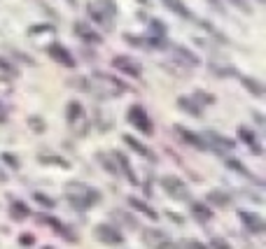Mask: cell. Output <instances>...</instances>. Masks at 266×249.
Listing matches in <instances>:
<instances>
[{"instance_id": "e575fe53", "label": "cell", "mask_w": 266, "mask_h": 249, "mask_svg": "<svg viewBox=\"0 0 266 249\" xmlns=\"http://www.w3.org/2000/svg\"><path fill=\"white\" fill-rule=\"evenodd\" d=\"M238 194L243 196V198H250V200L257 202V205H259V202H264V196L257 194V191H247V188H243V191H238Z\"/></svg>"}, {"instance_id": "7c38bea8", "label": "cell", "mask_w": 266, "mask_h": 249, "mask_svg": "<svg viewBox=\"0 0 266 249\" xmlns=\"http://www.w3.org/2000/svg\"><path fill=\"white\" fill-rule=\"evenodd\" d=\"M143 240H145V244H147V247L159 249L161 244L166 242V240H171V238L166 236L164 230H159V228H145L143 230Z\"/></svg>"}, {"instance_id": "6da1fadb", "label": "cell", "mask_w": 266, "mask_h": 249, "mask_svg": "<svg viewBox=\"0 0 266 249\" xmlns=\"http://www.w3.org/2000/svg\"><path fill=\"white\" fill-rule=\"evenodd\" d=\"M66 196H68L70 205H73L75 210H89V208H94L96 202L101 200V194H98L96 188L82 184V182L66 184Z\"/></svg>"}, {"instance_id": "d4e9b609", "label": "cell", "mask_w": 266, "mask_h": 249, "mask_svg": "<svg viewBox=\"0 0 266 249\" xmlns=\"http://www.w3.org/2000/svg\"><path fill=\"white\" fill-rule=\"evenodd\" d=\"M243 86L250 91V94L254 96V98H264V84L261 82H257V80H252V77H243Z\"/></svg>"}, {"instance_id": "bcb514c9", "label": "cell", "mask_w": 266, "mask_h": 249, "mask_svg": "<svg viewBox=\"0 0 266 249\" xmlns=\"http://www.w3.org/2000/svg\"><path fill=\"white\" fill-rule=\"evenodd\" d=\"M0 122H5V110H3V105H0Z\"/></svg>"}, {"instance_id": "f907efd6", "label": "cell", "mask_w": 266, "mask_h": 249, "mask_svg": "<svg viewBox=\"0 0 266 249\" xmlns=\"http://www.w3.org/2000/svg\"><path fill=\"white\" fill-rule=\"evenodd\" d=\"M47 249H52V247H47Z\"/></svg>"}, {"instance_id": "9a60e30c", "label": "cell", "mask_w": 266, "mask_h": 249, "mask_svg": "<svg viewBox=\"0 0 266 249\" xmlns=\"http://www.w3.org/2000/svg\"><path fill=\"white\" fill-rule=\"evenodd\" d=\"M54 26H49V24H38V26H31L28 28V38L35 42L45 40V38H54Z\"/></svg>"}, {"instance_id": "3957f363", "label": "cell", "mask_w": 266, "mask_h": 249, "mask_svg": "<svg viewBox=\"0 0 266 249\" xmlns=\"http://www.w3.org/2000/svg\"><path fill=\"white\" fill-rule=\"evenodd\" d=\"M161 188L171 196L173 200H189V188H187V184L173 175L161 177Z\"/></svg>"}, {"instance_id": "7dc6e473", "label": "cell", "mask_w": 266, "mask_h": 249, "mask_svg": "<svg viewBox=\"0 0 266 249\" xmlns=\"http://www.w3.org/2000/svg\"><path fill=\"white\" fill-rule=\"evenodd\" d=\"M0 182H5V172L3 170H0Z\"/></svg>"}, {"instance_id": "1f68e13d", "label": "cell", "mask_w": 266, "mask_h": 249, "mask_svg": "<svg viewBox=\"0 0 266 249\" xmlns=\"http://www.w3.org/2000/svg\"><path fill=\"white\" fill-rule=\"evenodd\" d=\"M115 216H119V222H122L126 228H138V222H133V216H129L126 212H122V210H117Z\"/></svg>"}, {"instance_id": "ba28073f", "label": "cell", "mask_w": 266, "mask_h": 249, "mask_svg": "<svg viewBox=\"0 0 266 249\" xmlns=\"http://www.w3.org/2000/svg\"><path fill=\"white\" fill-rule=\"evenodd\" d=\"M203 142L208 149H215V152H226V149H233L236 144H233V140H229V138H224V135L219 133H205L203 135Z\"/></svg>"}, {"instance_id": "5bb4252c", "label": "cell", "mask_w": 266, "mask_h": 249, "mask_svg": "<svg viewBox=\"0 0 266 249\" xmlns=\"http://www.w3.org/2000/svg\"><path fill=\"white\" fill-rule=\"evenodd\" d=\"M240 219H243V224L247 226V230H252V233H264L266 224L259 214H254V212H240Z\"/></svg>"}, {"instance_id": "83f0119b", "label": "cell", "mask_w": 266, "mask_h": 249, "mask_svg": "<svg viewBox=\"0 0 266 249\" xmlns=\"http://www.w3.org/2000/svg\"><path fill=\"white\" fill-rule=\"evenodd\" d=\"M82 105H80V102H70L68 105V110H66V119H68L70 124H75L77 119H82Z\"/></svg>"}, {"instance_id": "8fae6325", "label": "cell", "mask_w": 266, "mask_h": 249, "mask_svg": "<svg viewBox=\"0 0 266 249\" xmlns=\"http://www.w3.org/2000/svg\"><path fill=\"white\" fill-rule=\"evenodd\" d=\"M226 168L236 170L238 175H243L245 180H250L252 184H257V186H261V184H264V182H261V177H259V175H254V172H252L250 168H245V166H243V163H240L238 158H229V161H226Z\"/></svg>"}, {"instance_id": "ffe728a7", "label": "cell", "mask_w": 266, "mask_h": 249, "mask_svg": "<svg viewBox=\"0 0 266 249\" xmlns=\"http://www.w3.org/2000/svg\"><path fill=\"white\" fill-rule=\"evenodd\" d=\"M31 214V210H28L26 202H21V200H14L12 205H10V216H12L14 222H24L26 216Z\"/></svg>"}, {"instance_id": "603a6c76", "label": "cell", "mask_w": 266, "mask_h": 249, "mask_svg": "<svg viewBox=\"0 0 266 249\" xmlns=\"http://www.w3.org/2000/svg\"><path fill=\"white\" fill-rule=\"evenodd\" d=\"M161 2H164V5L168 7L173 14H180L182 19H191V12L187 10V5H184L182 0H161Z\"/></svg>"}, {"instance_id": "ac0fdd59", "label": "cell", "mask_w": 266, "mask_h": 249, "mask_svg": "<svg viewBox=\"0 0 266 249\" xmlns=\"http://www.w3.org/2000/svg\"><path fill=\"white\" fill-rule=\"evenodd\" d=\"M191 214L196 216L198 222H210L212 219V210L210 205H205V202H191Z\"/></svg>"}, {"instance_id": "d6a6232c", "label": "cell", "mask_w": 266, "mask_h": 249, "mask_svg": "<svg viewBox=\"0 0 266 249\" xmlns=\"http://www.w3.org/2000/svg\"><path fill=\"white\" fill-rule=\"evenodd\" d=\"M229 5H233L236 10H240L243 14H252V5L247 0H229Z\"/></svg>"}, {"instance_id": "5b68a950", "label": "cell", "mask_w": 266, "mask_h": 249, "mask_svg": "<svg viewBox=\"0 0 266 249\" xmlns=\"http://www.w3.org/2000/svg\"><path fill=\"white\" fill-rule=\"evenodd\" d=\"M91 80H94L96 84H101L98 88H101L105 96H119V94L126 91V84L119 82V80H115V77H110V74H94Z\"/></svg>"}, {"instance_id": "ee69618b", "label": "cell", "mask_w": 266, "mask_h": 249, "mask_svg": "<svg viewBox=\"0 0 266 249\" xmlns=\"http://www.w3.org/2000/svg\"><path fill=\"white\" fill-rule=\"evenodd\" d=\"M159 249H177V244H173V240H166V242L161 244Z\"/></svg>"}, {"instance_id": "836d02e7", "label": "cell", "mask_w": 266, "mask_h": 249, "mask_svg": "<svg viewBox=\"0 0 266 249\" xmlns=\"http://www.w3.org/2000/svg\"><path fill=\"white\" fill-rule=\"evenodd\" d=\"M150 28H152V35H154V38H164V35H166V26L161 24V21H157V19L150 24Z\"/></svg>"}, {"instance_id": "8992f818", "label": "cell", "mask_w": 266, "mask_h": 249, "mask_svg": "<svg viewBox=\"0 0 266 249\" xmlns=\"http://www.w3.org/2000/svg\"><path fill=\"white\" fill-rule=\"evenodd\" d=\"M94 236H96V240H101L103 244H119L124 240L119 228H115L112 224H98L94 228Z\"/></svg>"}, {"instance_id": "7bdbcfd3", "label": "cell", "mask_w": 266, "mask_h": 249, "mask_svg": "<svg viewBox=\"0 0 266 249\" xmlns=\"http://www.w3.org/2000/svg\"><path fill=\"white\" fill-rule=\"evenodd\" d=\"M187 249H208V247L201 244V242H196V240H189V242H187Z\"/></svg>"}, {"instance_id": "cb8c5ba5", "label": "cell", "mask_w": 266, "mask_h": 249, "mask_svg": "<svg viewBox=\"0 0 266 249\" xmlns=\"http://www.w3.org/2000/svg\"><path fill=\"white\" fill-rule=\"evenodd\" d=\"M129 205H131L133 210H136V212H140V214L150 216V219H157V212H154V210H152L150 205H147V202L140 200V198H133V196H131V198H129Z\"/></svg>"}, {"instance_id": "30bf717a", "label": "cell", "mask_w": 266, "mask_h": 249, "mask_svg": "<svg viewBox=\"0 0 266 249\" xmlns=\"http://www.w3.org/2000/svg\"><path fill=\"white\" fill-rule=\"evenodd\" d=\"M75 33H77L80 40L89 42V44H101V35L96 33L89 24H84V21H77V24H75Z\"/></svg>"}, {"instance_id": "7a4b0ae2", "label": "cell", "mask_w": 266, "mask_h": 249, "mask_svg": "<svg viewBox=\"0 0 266 249\" xmlns=\"http://www.w3.org/2000/svg\"><path fill=\"white\" fill-rule=\"evenodd\" d=\"M87 10L91 14V19L98 21V26L103 28H110V24H112L117 14V5L112 0H94V2H89Z\"/></svg>"}, {"instance_id": "f35d334b", "label": "cell", "mask_w": 266, "mask_h": 249, "mask_svg": "<svg viewBox=\"0 0 266 249\" xmlns=\"http://www.w3.org/2000/svg\"><path fill=\"white\" fill-rule=\"evenodd\" d=\"M210 247L212 249H231L229 244L224 242V240H222V238H212V240H210Z\"/></svg>"}, {"instance_id": "d6986e66", "label": "cell", "mask_w": 266, "mask_h": 249, "mask_svg": "<svg viewBox=\"0 0 266 249\" xmlns=\"http://www.w3.org/2000/svg\"><path fill=\"white\" fill-rule=\"evenodd\" d=\"M40 222L49 224V226H52V228H54V230H59V233H63L68 242H75V240H77V238H75V233H73V230H70V228H66L63 224H59V222H56V219H54V216H40Z\"/></svg>"}, {"instance_id": "d590c367", "label": "cell", "mask_w": 266, "mask_h": 249, "mask_svg": "<svg viewBox=\"0 0 266 249\" xmlns=\"http://www.w3.org/2000/svg\"><path fill=\"white\" fill-rule=\"evenodd\" d=\"M28 124H31V128H33L35 133H42V130H45V122H42L40 116H31Z\"/></svg>"}, {"instance_id": "ab89813d", "label": "cell", "mask_w": 266, "mask_h": 249, "mask_svg": "<svg viewBox=\"0 0 266 249\" xmlns=\"http://www.w3.org/2000/svg\"><path fill=\"white\" fill-rule=\"evenodd\" d=\"M19 242H21V244H24V247H31V244H33V242H35V238H33V236H31V233H24V236H21V238H19Z\"/></svg>"}, {"instance_id": "44dd1931", "label": "cell", "mask_w": 266, "mask_h": 249, "mask_svg": "<svg viewBox=\"0 0 266 249\" xmlns=\"http://www.w3.org/2000/svg\"><path fill=\"white\" fill-rule=\"evenodd\" d=\"M124 142H126V144H129V147L133 149V152H138L140 156H145V158H154V154H152L150 149L145 147V144H143L140 140H136L133 135H124Z\"/></svg>"}, {"instance_id": "681fc988", "label": "cell", "mask_w": 266, "mask_h": 249, "mask_svg": "<svg viewBox=\"0 0 266 249\" xmlns=\"http://www.w3.org/2000/svg\"><path fill=\"white\" fill-rule=\"evenodd\" d=\"M259 2H264V0H259Z\"/></svg>"}, {"instance_id": "f1b7e54d", "label": "cell", "mask_w": 266, "mask_h": 249, "mask_svg": "<svg viewBox=\"0 0 266 249\" xmlns=\"http://www.w3.org/2000/svg\"><path fill=\"white\" fill-rule=\"evenodd\" d=\"M40 161L47 166H59V168H70V163L61 156H52V154H40Z\"/></svg>"}, {"instance_id": "c3c4849f", "label": "cell", "mask_w": 266, "mask_h": 249, "mask_svg": "<svg viewBox=\"0 0 266 249\" xmlns=\"http://www.w3.org/2000/svg\"><path fill=\"white\" fill-rule=\"evenodd\" d=\"M138 2H140V5H147V2H150V0H138Z\"/></svg>"}, {"instance_id": "74e56055", "label": "cell", "mask_w": 266, "mask_h": 249, "mask_svg": "<svg viewBox=\"0 0 266 249\" xmlns=\"http://www.w3.org/2000/svg\"><path fill=\"white\" fill-rule=\"evenodd\" d=\"M35 200L40 202V205H45V208H49V210H52V208H54V205H56V202L52 200L49 196H42V194H35Z\"/></svg>"}, {"instance_id": "9c48e42d", "label": "cell", "mask_w": 266, "mask_h": 249, "mask_svg": "<svg viewBox=\"0 0 266 249\" xmlns=\"http://www.w3.org/2000/svg\"><path fill=\"white\" fill-rule=\"evenodd\" d=\"M112 66L126 74H133V77L140 74V63H138L136 58H131V56H115V58H112Z\"/></svg>"}, {"instance_id": "277c9868", "label": "cell", "mask_w": 266, "mask_h": 249, "mask_svg": "<svg viewBox=\"0 0 266 249\" xmlns=\"http://www.w3.org/2000/svg\"><path fill=\"white\" fill-rule=\"evenodd\" d=\"M129 122L133 124L140 133H145V135L154 133V128H152V119L147 116V112H145L143 105H133V108L129 110Z\"/></svg>"}, {"instance_id": "2e32d148", "label": "cell", "mask_w": 266, "mask_h": 249, "mask_svg": "<svg viewBox=\"0 0 266 249\" xmlns=\"http://www.w3.org/2000/svg\"><path fill=\"white\" fill-rule=\"evenodd\" d=\"M238 138H240V142H245L247 147L252 149L254 154H261V147H259V140H257V135L250 130V128H245V126H238Z\"/></svg>"}, {"instance_id": "7402d4cb", "label": "cell", "mask_w": 266, "mask_h": 249, "mask_svg": "<svg viewBox=\"0 0 266 249\" xmlns=\"http://www.w3.org/2000/svg\"><path fill=\"white\" fill-rule=\"evenodd\" d=\"M177 135L182 138L189 147H196V149H208L205 147V142H203V138H198V135H194V133H189V130H184V128H177Z\"/></svg>"}, {"instance_id": "4fadbf2b", "label": "cell", "mask_w": 266, "mask_h": 249, "mask_svg": "<svg viewBox=\"0 0 266 249\" xmlns=\"http://www.w3.org/2000/svg\"><path fill=\"white\" fill-rule=\"evenodd\" d=\"M49 56L66 68H75V58H73V56L68 54V49L61 47V44H49Z\"/></svg>"}, {"instance_id": "484cf974", "label": "cell", "mask_w": 266, "mask_h": 249, "mask_svg": "<svg viewBox=\"0 0 266 249\" xmlns=\"http://www.w3.org/2000/svg\"><path fill=\"white\" fill-rule=\"evenodd\" d=\"M208 200H210L212 205H217V208H226V205L231 202V196L224 194V191H210V194H208Z\"/></svg>"}, {"instance_id": "e0dca14e", "label": "cell", "mask_w": 266, "mask_h": 249, "mask_svg": "<svg viewBox=\"0 0 266 249\" xmlns=\"http://www.w3.org/2000/svg\"><path fill=\"white\" fill-rule=\"evenodd\" d=\"M177 108L182 110V112H187V114H191V116H201V105H196V100L194 98H189V96H180L177 98Z\"/></svg>"}, {"instance_id": "4dcf8cb0", "label": "cell", "mask_w": 266, "mask_h": 249, "mask_svg": "<svg viewBox=\"0 0 266 249\" xmlns=\"http://www.w3.org/2000/svg\"><path fill=\"white\" fill-rule=\"evenodd\" d=\"M194 100H196V105H210V102H215V96L205 94V91H196V94L191 96Z\"/></svg>"}, {"instance_id": "60d3db41", "label": "cell", "mask_w": 266, "mask_h": 249, "mask_svg": "<svg viewBox=\"0 0 266 249\" xmlns=\"http://www.w3.org/2000/svg\"><path fill=\"white\" fill-rule=\"evenodd\" d=\"M205 2H208V5L212 7V10H215V12H224V5H222V0H205Z\"/></svg>"}, {"instance_id": "b9f144b4", "label": "cell", "mask_w": 266, "mask_h": 249, "mask_svg": "<svg viewBox=\"0 0 266 249\" xmlns=\"http://www.w3.org/2000/svg\"><path fill=\"white\" fill-rule=\"evenodd\" d=\"M0 70H5V72H14V68L10 61H5V58H0Z\"/></svg>"}, {"instance_id": "f546056e", "label": "cell", "mask_w": 266, "mask_h": 249, "mask_svg": "<svg viewBox=\"0 0 266 249\" xmlns=\"http://www.w3.org/2000/svg\"><path fill=\"white\" fill-rule=\"evenodd\" d=\"M96 158H98V163H101V166L108 170V172H112V175H117V172H119V168H117L115 163H112V154H98Z\"/></svg>"}, {"instance_id": "4316f807", "label": "cell", "mask_w": 266, "mask_h": 249, "mask_svg": "<svg viewBox=\"0 0 266 249\" xmlns=\"http://www.w3.org/2000/svg\"><path fill=\"white\" fill-rule=\"evenodd\" d=\"M210 70L219 77H233L236 74V68L233 66H226V63H217V61H210Z\"/></svg>"}, {"instance_id": "52a82bcc", "label": "cell", "mask_w": 266, "mask_h": 249, "mask_svg": "<svg viewBox=\"0 0 266 249\" xmlns=\"http://www.w3.org/2000/svg\"><path fill=\"white\" fill-rule=\"evenodd\" d=\"M171 56L175 58L177 63L182 68H198V63H201V58H198L194 52H189V49L180 47V44H171Z\"/></svg>"}, {"instance_id": "8d00e7d4", "label": "cell", "mask_w": 266, "mask_h": 249, "mask_svg": "<svg viewBox=\"0 0 266 249\" xmlns=\"http://www.w3.org/2000/svg\"><path fill=\"white\" fill-rule=\"evenodd\" d=\"M3 163H7V166H10L12 170L19 168V158H17L14 154H3Z\"/></svg>"}, {"instance_id": "f6af8a7d", "label": "cell", "mask_w": 266, "mask_h": 249, "mask_svg": "<svg viewBox=\"0 0 266 249\" xmlns=\"http://www.w3.org/2000/svg\"><path fill=\"white\" fill-rule=\"evenodd\" d=\"M168 216H171V222H175V224H182L184 222L182 216H180V214H173V212H168Z\"/></svg>"}]
</instances>
